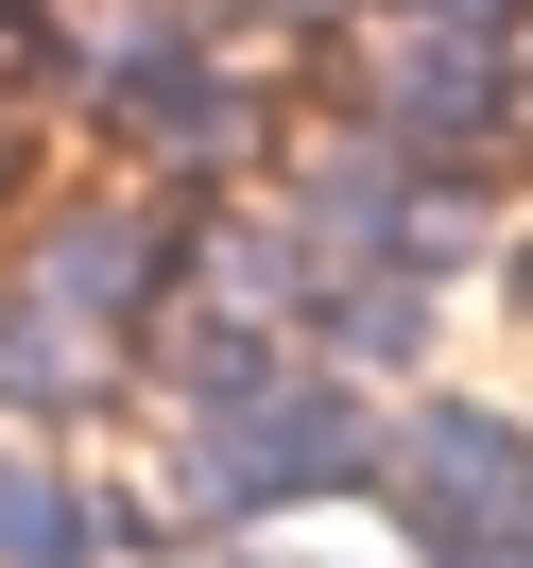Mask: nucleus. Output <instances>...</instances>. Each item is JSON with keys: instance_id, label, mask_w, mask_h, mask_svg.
<instances>
[{"instance_id": "obj_1", "label": "nucleus", "mask_w": 533, "mask_h": 568, "mask_svg": "<svg viewBox=\"0 0 533 568\" xmlns=\"http://www.w3.org/2000/svg\"><path fill=\"white\" fill-rule=\"evenodd\" d=\"M379 448H396V396L345 379L327 345H293L258 396L155 430V483H173V517L207 534V551H242V534H310V517H345V499L379 517Z\"/></svg>"}, {"instance_id": "obj_2", "label": "nucleus", "mask_w": 533, "mask_h": 568, "mask_svg": "<svg viewBox=\"0 0 533 568\" xmlns=\"http://www.w3.org/2000/svg\"><path fill=\"white\" fill-rule=\"evenodd\" d=\"M379 534L396 568H533V396L413 379L379 448Z\"/></svg>"}, {"instance_id": "obj_3", "label": "nucleus", "mask_w": 533, "mask_h": 568, "mask_svg": "<svg viewBox=\"0 0 533 568\" xmlns=\"http://www.w3.org/2000/svg\"><path fill=\"white\" fill-rule=\"evenodd\" d=\"M189 207L207 190H155L121 155H86V173H52L35 207L0 224V276L52 293V311H86V327H121V345H155V311L189 293Z\"/></svg>"}, {"instance_id": "obj_4", "label": "nucleus", "mask_w": 533, "mask_h": 568, "mask_svg": "<svg viewBox=\"0 0 533 568\" xmlns=\"http://www.w3.org/2000/svg\"><path fill=\"white\" fill-rule=\"evenodd\" d=\"M310 87L345 121H379L396 155H516L533 139V36H482V18H361L345 52H310Z\"/></svg>"}, {"instance_id": "obj_5", "label": "nucleus", "mask_w": 533, "mask_h": 568, "mask_svg": "<svg viewBox=\"0 0 533 568\" xmlns=\"http://www.w3.org/2000/svg\"><path fill=\"white\" fill-rule=\"evenodd\" d=\"M0 430H70V448H104V430H139V345L0 276Z\"/></svg>"}, {"instance_id": "obj_6", "label": "nucleus", "mask_w": 533, "mask_h": 568, "mask_svg": "<svg viewBox=\"0 0 533 568\" xmlns=\"http://www.w3.org/2000/svg\"><path fill=\"white\" fill-rule=\"evenodd\" d=\"M310 345L345 362V379L413 396V379H448V345H464V276H430V258H345V276L310 293Z\"/></svg>"}, {"instance_id": "obj_7", "label": "nucleus", "mask_w": 533, "mask_h": 568, "mask_svg": "<svg viewBox=\"0 0 533 568\" xmlns=\"http://www.w3.org/2000/svg\"><path fill=\"white\" fill-rule=\"evenodd\" d=\"M224 36H258V52H293V70H310V52H345L361 18H379V0H207Z\"/></svg>"}, {"instance_id": "obj_8", "label": "nucleus", "mask_w": 533, "mask_h": 568, "mask_svg": "<svg viewBox=\"0 0 533 568\" xmlns=\"http://www.w3.org/2000/svg\"><path fill=\"white\" fill-rule=\"evenodd\" d=\"M52 139H70V121H52L35 87H0V224H18V207L52 190Z\"/></svg>"}, {"instance_id": "obj_9", "label": "nucleus", "mask_w": 533, "mask_h": 568, "mask_svg": "<svg viewBox=\"0 0 533 568\" xmlns=\"http://www.w3.org/2000/svg\"><path fill=\"white\" fill-rule=\"evenodd\" d=\"M482 293H499V327L533 345V207H516V242H499V276H482Z\"/></svg>"}, {"instance_id": "obj_10", "label": "nucleus", "mask_w": 533, "mask_h": 568, "mask_svg": "<svg viewBox=\"0 0 533 568\" xmlns=\"http://www.w3.org/2000/svg\"><path fill=\"white\" fill-rule=\"evenodd\" d=\"M207 568H345V551H310V534H242V551H207Z\"/></svg>"}, {"instance_id": "obj_11", "label": "nucleus", "mask_w": 533, "mask_h": 568, "mask_svg": "<svg viewBox=\"0 0 533 568\" xmlns=\"http://www.w3.org/2000/svg\"><path fill=\"white\" fill-rule=\"evenodd\" d=\"M396 18H482V36H533V0H396Z\"/></svg>"}, {"instance_id": "obj_12", "label": "nucleus", "mask_w": 533, "mask_h": 568, "mask_svg": "<svg viewBox=\"0 0 533 568\" xmlns=\"http://www.w3.org/2000/svg\"><path fill=\"white\" fill-rule=\"evenodd\" d=\"M516 207H533V139H516Z\"/></svg>"}]
</instances>
